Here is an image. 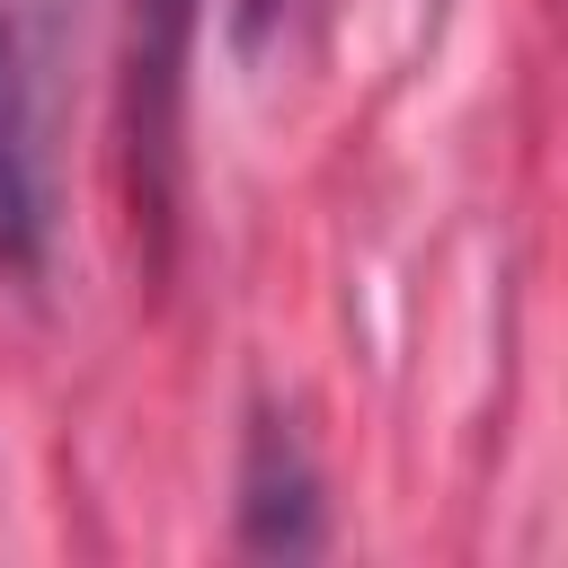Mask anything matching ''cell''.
<instances>
[{
	"label": "cell",
	"instance_id": "7a4b0ae2",
	"mask_svg": "<svg viewBox=\"0 0 568 568\" xmlns=\"http://www.w3.org/2000/svg\"><path fill=\"white\" fill-rule=\"evenodd\" d=\"M320 532H328L320 524V470H311L302 435L284 417H257L240 444V541L302 559V550H320Z\"/></svg>",
	"mask_w": 568,
	"mask_h": 568
},
{
	"label": "cell",
	"instance_id": "6da1fadb",
	"mask_svg": "<svg viewBox=\"0 0 568 568\" xmlns=\"http://www.w3.org/2000/svg\"><path fill=\"white\" fill-rule=\"evenodd\" d=\"M204 0H133L124 44V160H133V213L169 231L178 204V106H186V53H195Z\"/></svg>",
	"mask_w": 568,
	"mask_h": 568
},
{
	"label": "cell",
	"instance_id": "3957f363",
	"mask_svg": "<svg viewBox=\"0 0 568 568\" xmlns=\"http://www.w3.org/2000/svg\"><path fill=\"white\" fill-rule=\"evenodd\" d=\"M0 275H44V98L0 80Z\"/></svg>",
	"mask_w": 568,
	"mask_h": 568
},
{
	"label": "cell",
	"instance_id": "277c9868",
	"mask_svg": "<svg viewBox=\"0 0 568 568\" xmlns=\"http://www.w3.org/2000/svg\"><path fill=\"white\" fill-rule=\"evenodd\" d=\"M89 0H0V80L27 98H53V62L71 53Z\"/></svg>",
	"mask_w": 568,
	"mask_h": 568
},
{
	"label": "cell",
	"instance_id": "5b68a950",
	"mask_svg": "<svg viewBox=\"0 0 568 568\" xmlns=\"http://www.w3.org/2000/svg\"><path fill=\"white\" fill-rule=\"evenodd\" d=\"M275 18H284V0H240V44H257Z\"/></svg>",
	"mask_w": 568,
	"mask_h": 568
}]
</instances>
